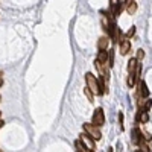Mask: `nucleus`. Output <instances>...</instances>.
Masks as SVG:
<instances>
[{
	"mask_svg": "<svg viewBox=\"0 0 152 152\" xmlns=\"http://www.w3.org/2000/svg\"><path fill=\"white\" fill-rule=\"evenodd\" d=\"M134 34H135V28L132 26V28H131V29H129L128 32H126V38H128V40H129L131 37H134Z\"/></svg>",
	"mask_w": 152,
	"mask_h": 152,
	"instance_id": "obj_22",
	"label": "nucleus"
},
{
	"mask_svg": "<svg viewBox=\"0 0 152 152\" xmlns=\"http://www.w3.org/2000/svg\"><path fill=\"white\" fill-rule=\"evenodd\" d=\"M131 2H134V0H125V3H126V5H129Z\"/></svg>",
	"mask_w": 152,
	"mask_h": 152,
	"instance_id": "obj_24",
	"label": "nucleus"
},
{
	"mask_svg": "<svg viewBox=\"0 0 152 152\" xmlns=\"http://www.w3.org/2000/svg\"><path fill=\"white\" fill-rule=\"evenodd\" d=\"M84 93H85V96L88 97V100H90V102H93V100H94V97H93V91L90 90V88H88V87H85V88H84Z\"/></svg>",
	"mask_w": 152,
	"mask_h": 152,
	"instance_id": "obj_18",
	"label": "nucleus"
},
{
	"mask_svg": "<svg viewBox=\"0 0 152 152\" xmlns=\"http://www.w3.org/2000/svg\"><path fill=\"white\" fill-rule=\"evenodd\" d=\"M142 107H143V111L148 113L151 110V107H152V100L151 99H145V105H142Z\"/></svg>",
	"mask_w": 152,
	"mask_h": 152,
	"instance_id": "obj_19",
	"label": "nucleus"
},
{
	"mask_svg": "<svg viewBox=\"0 0 152 152\" xmlns=\"http://www.w3.org/2000/svg\"><path fill=\"white\" fill-rule=\"evenodd\" d=\"M135 11H137V3H135V2H131L128 6H126V12H128L129 15H132Z\"/></svg>",
	"mask_w": 152,
	"mask_h": 152,
	"instance_id": "obj_14",
	"label": "nucleus"
},
{
	"mask_svg": "<svg viewBox=\"0 0 152 152\" xmlns=\"http://www.w3.org/2000/svg\"><path fill=\"white\" fill-rule=\"evenodd\" d=\"M137 120L140 122V123H148L149 122V114L146 111H140L137 114Z\"/></svg>",
	"mask_w": 152,
	"mask_h": 152,
	"instance_id": "obj_10",
	"label": "nucleus"
},
{
	"mask_svg": "<svg viewBox=\"0 0 152 152\" xmlns=\"http://www.w3.org/2000/svg\"><path fill=\"white\" fill-rule=\"evenodd\" d=\"M138 148H140V151H138V152H151V148L148 146L146 142H143V138H142V142L138 143Z\"/></svg>",
	"mask_w": 152,
	"mask_h": 152,
	"instance_id": "obj_15",
	"label": "nucleus"
},
{
	"mask_svg": "<svg viewBox=\"0 0 152 152\" xmlns=\"http://www.w3.org/2000/svg\"><path fill=\"white\" fill-rule=\"evenodd\" d=\"M2 126H3V122H2V120H0V128H2Z\"/></svg>",
	"mask_w": 152,
	"mask_h": 152,
	"instance_id": "obj_25",
	"label": "nucleus"
},
{
	"mask_svg": "<svg viewBox=\"0 0 152 152\" xmlns=\"http://www.w3.org/2000/svg\"><path fill=\"white\" fill-rule=\"evenodd\" d=\"M138 96H140V99H148L149 97V90H148L145 81L138 82Z\"/></svg>",
	"mask_w": 152,
	"mask_h": 152,
	"instance_id": "obj_4",
	"label": "nucleus"
},
{
	"mask_svg": "<svg viewBox=\"0 0 152 152\" xmlns=\"http://www.w3.org/2000/svg\"><path fill=\"white\" fill-rule=\"evenodd\" d=\"M91 122L94 126H102L105 123V114H104V110L102 108H96L94 113H93V117H91Z\"/></svg>",
	"mask_w": 152,
	"mask_h": 152,
	"instance_id": "obj_2",
	"label": "nucleus"
},
{
	"mask_svg": "<svg viewBox=\"0 0 152 152\" xmlns=\"http://www.w3.org/2000/svg\"><path fill=\"white\" fill-rule=\"evenodd\" d=\"M119 125H120V129H123V114L119 113Z\"/></svg>",
	"mask_w": 152,
	"mask_h": 152,
	"instance_id": "obj_23",
	"label": "nucleus"
},
{
	"mask_svg": "<svg viewBox=\"0 0 152 152\" xmlns=\"http://www.w3.org/2000/svg\"><path fill=\"white\" fill-rule=\"evenodd\" d=\"M143 58H145V50H143V49H138V50H137V58H135L137 62H140Z\"/></svg>",
	"mask_w": 152,
	"mask_h": 152,
	"instance_id": "obj_20",
	"label": "nucleus"
},
{
	"mask_svg": "<svg viewBox=\"0 0 152 152\" xmlns=\"http://www.w3.org/2000/svg\"><path fill=\"white\" fill-rule=\"evenodd\" d=\"M137 59L135 58H131L129 61H128V73H134L135 72V69H137Z\"/></svg>",
	"mask_w": 152,
	"mask_h": 152,
	"instance_id": "obj_12",
	"label": "nucleus"
},
{
	"mask_svg": "<svg viewBox=\"0 0 152 152\" xmlns=\"http://www.w3.org/2000/svg\"><path fill=\"white\" fill-rule=\"evenodd\" d=\"M113 8H114L113 15H114V17H119V15H120V12H122V9H123V3H117V5H114Z\"/></svg>",
	"mask_w": 152,
	"mask_h": 152,
	"instance_id": "obj_13",
	"label": "nucleus"
},
{
	"mask_svg": "<svg viewBox=\"0 0 152 152\" xmlns=\"http://www.w3.org/2000/svg\"><path fill=\"white\" fill-rule=\"evenodd\" d=\"M97 87H99V94H105L107 85H105V75H100V78L97 79Z\"/></svg>",
	"mask_w": 152,
	"mask_h": 152,
	"instance_id": "obj_7",
	"label": "nucleus"
},
{
	"mask_svg": "<svg viewBox=\"0 0 152 152\" xmlns=\"http://www.w3.org/2000/svg\"><path fill=\"white\" fill-rule=\"evenodd\" d=\"M81 142L84 143V146H85L87 149H93V148H94V140H93L90 135H87V134L81 135Z\"/></svg>",
	"mask_w": 152,
	"mask_h": 152,
	"instance_id": "obj_6",
	"label": "nucleus"
},
{
	"mask_svg": "<svg viewBox=\"0 0 152 152\" xmlns=\"http://www.w3.org/2000/svg\"><path fill=\"white\" fill-rule=\"evenodd\" d=\"M2 84H3V81H2V78H0V87H2Z\"/></svg>",
	"mask_w": 152,
	"mask_h": 152,
	"instance_id": "obj_26",
	"label": "nucleus"
},
{
	"mask_svg": "<svg viewBox=\"0 0 152 152\" xmlns=\"http://www.w3.org/2000/svg\"><path fill=\"white\" fill-rule=\"evenodd\" d=\"M76 148H78V151H79V152H88V151H87V148L84 146V143H82L81 140L76 142Z\"/></svg>",
	"mask_w": 152,
	"mask_h": 152,
	"instance_id": "obj_21",
	"label": "nucleus"
},
{
	"mask_svg": "<svg viewBox=\"0 0 152 152\" xmlns=\"http://www.w3.org/2000/svg\"><path fill=\"white\" fill-rule=\"evenodd\" d=\"M140 142H142V131L138 129V128H134L132 129V143L138 145Z\"/></svg>",
	"mask_w": 152,
	"mask_h": 152,
	"instance_id": "obj_9",
	"label": "nucleus"
},
{
	"mask_svg": "<svg viewBox=\"0 0 152 152\" xmlns=\"http://www.w3.org/2000/svg\"><path fill=\"white\" fill-rule=\"evenodd\" d=\"M84 129L87 132V135H90L93 140H99L100 137H102V132L97 126H94L93 123H84Z\"/></svg>",
	"mask_w": 152,
	"mask_h": 152,
	"instance_id": "obj_1",
	"label": "nucleus"
},
{
	"mask_svg": "<svg viewBox=\"0 0 152 152\" xmlns=\"http://www.w3.org/2000/svg\"><path fill=\"white\" fill-rule=\"evenodd\" d=\"M114 66V50H108V67Z\"/></svg>",
	"mask_w": 152,
	"mask_h": 152,
	"instance_id": "obj_17",
	"label": "nucleus"
},
{
	"mask_svg": "<svg viewBox=\"0 0 152 152\" xmlns=\"http://www.w3.org/2000/svg\"><path fill=\"white\" fill-rule=\"evenodd\" d=\"M88 152H94V151H88Z\"/></svg>",
	"mask_w": 152,
	"mask_h": 152,
	"instance_id": "obj_27",
	"label": "nucleus"
},
{
	"mask_svg": "<svg viewBox=\"0 0 152 152\" xmlns=\"http://www.w3.org/2000/svg\"><path fill=\"white\" fill-rule=\"evenodd\" d=\"M107 59H108V52H107V50H99L96 61L100 62V64H107Z\"/></svg>",
	"mask_w": 152,
	"mask_h": 152,
	"instance_id": "obj_8",
	"label": "nucleus"
},
{
	"mask_svg": "<svg viewBox=\"0 0 152 152\" xmlns=\"http://www.w3.org/2000/svg\"><path fill=\"white\" fill-rule=\"evenodd\" d=\"M129 50H131V41L128 40V38H123V40L120 41V53L126 55Z\"/></svg>",
	"mask_w": 152,
	"mask_h": 152,
	"instance_id": "obj_5",
	"label": "nucleus"
},
{
	"mask_svg": "<svg viewBox=\"0 0 152 152\" xmlns=\"http://www.w3.org/2000/svg\"><path fill=\"white\" fill-rule=\"evenodd\" d=\"M85 82H87V87L96 94H99V87H97V79L94 78L93 73H85Z\"/></svg>",
	"mask_w": 152,
	"mask_h": 152,
	"instance_id": "obj_3",
	"label": "nucleus"
},
{
	"mask_svg": "<svg viewBox=\"0 0 152 152\" xmlns=\"http://www.w3.org/2000/svg\"><path fill=\"white\" fill-rule=\"evenodd\" d=\"M135 81H137V78H135V72L134 73H129V76H128V87H134L135 85Z\"/></svg>",
	"mask_w": 152,
	"mask_h": 152,
	"instance_id": "obj_16",
	"label": "nucleus"
},
{
	"mask_svg": "<svg viewBox=\"0 0 152 152\" xmlns=\"http://www.w3.org/2000/svg\"><path fill=\"white\" fill-rule=\"evenodd\" d=\"M108 38H105V37H102V38H99V41H97V47H99V50H107V47H108Z\"/></svg>",
	"mask_w": 152,
	"mask_h": 152,
	"instance_id": "obj_11",
	"label": "nucleus"
}]
</instances>
